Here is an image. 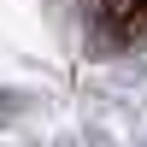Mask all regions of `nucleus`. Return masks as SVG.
<instances>
[{
    "label": "nucleus",
    "mask_w": 147,
    "mask_h": 147,
    "mask_svg": "<svg viewBox=\"0 0 147 147\" xmlns=\"http://www.w3.org/2000/svg\"><path fill=\"white\" fill-rule=\"evenodd\" d=\"M141 6H147V0H141Z\"/></svg>",
    "instance_id": "obj_1"
}]
</instances>
